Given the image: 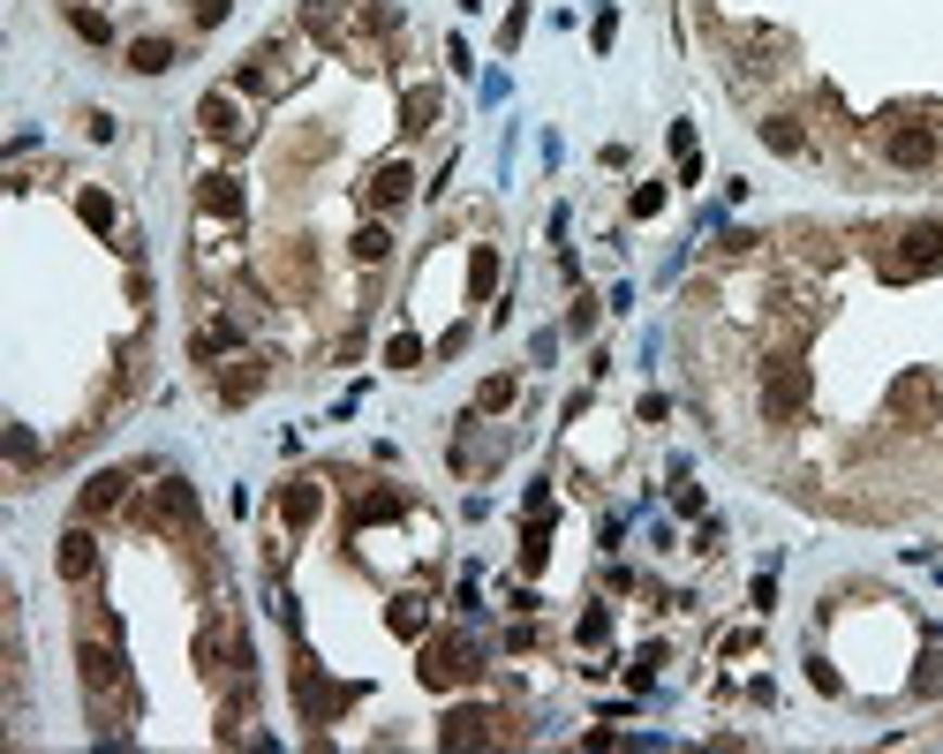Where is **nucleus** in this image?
Masks as SVG:
<instances>
[{"label":"nucleus","instance_id":"29","mask_svg":"<svg viewBox=\"0 0 943 754\" xmlns=\"http://www.w3.org/2000/svg\"><path fill=\"white\" fill-rule=\"evenodd\" d=\"M166 513L189 521V513H196V490H189V483H166Z\"/></svg>","mask_w":943,"mask_h":754},{"label":"nucleus","instance_id":"14","mask_svg":"<svg viewBox=\"0 0 943 754\" xmlns=\"http://www.w3.org/2000/svg\"><path fill=\"white\" fill-rule=\"evenodd\" d=\"M129 68H137V76H166V68H174V38H137V46H129Z\"/></svg>","mask_w":943,"mask_h":754},{"label":"nucleus","instance_id":"17","mask_svg":"<svg viewBox=\"0 0 943 754\" xmlns=\"http://www.w3.org/2000/svg\"><path fill=\"white\" fill-rule=\"evenodd\" d=\"M257 385H265V370H257V362H250V355H242V362H234V370H227V385H219V400H227V408H242V400H250V393H257Z\"/></svg>","mask_w":943,"mask_h":754},{"label":"nucleus","instance_id":"21","mask_svg":"<svg viewBox=\"0 0 943 754\" xmlns=\"http://www.w3.org/2000/svg\"><path fill=\"white\" fill-rule=\"evenodd\" d=\"M340 8H347V0H310V8H303V23H310L317 38H332V30H340Z\"/></svg>","mask_w":943,"mask_h":754},{"label":"nucleus","instance_id":"4","mask_svg":"<svg viewBox=\"0 0 943 754\" xmlns=\"http://www.w3.org/2000/svg\"><path fill=\"white\" fill-rule=\"evenodd\" d=\"M469 672H475L469 641H431V649H423V687H461Z\"/></svg>","mask_w":943,"mask_h":754},{"label":"nucleus","instance_id":"24","mask_svg":"<svg viewBox=\"0 0 943 754\" xmlns=\"http://www.w3.org/2000/svg\"><path fill=\"white\" fill-rule=\"evenodd\" d=\"M544 559H551V544H544V513H536V521H528V544H521V566H528V574H536V566H544Z\"/></svg>","mask_w":943,"mask_h":754},{"label":"nucleus","instance_id":"22","mask_svg":"<svg viewBox=\"0 0 943 754\" xmlns=\"http://www.w3.org/2000/svg\"><path fill=\"white\" fill-rule=\"evenodd\" d=\"M914 694H943V649L921 656V672H914Z\"/></svg>","mask_w":943,"mask_h":754},{"label":"nucleus","instance_id":"3","mask_svg":"<svg viewBox=\"0 0 943 754\" xmlns=\"http://www.w3.org/2000/svg\"><path fill=\"white\" fill-rule=\"evenodd\" d=\"M347 694H355V687H324V679H317V664H310V656L295 664V702H303V717H310V725L340 717V710H347Z\"/></svg>","mask_w":943,"mask_h":754},{"label":"nucleus","instance_id":"8","mask_svg":"<svg viewBox=\"0 0 943 754\" xmlns=\"http://www.w3.org/2000/svg\"><path fill=\"white\" fill-rule=\"evenodd\" d=\"M929 158H936V137L921 122H899L891 129V166H929Z\"/></svg>","mask_w":943,"mask_h":754},{"label":"nucleus","instance_id":"12","mask_svg":"<svg viewBox=\"0 0 943 754\" xmlns=\"http://www.w3.org/2000/svg\"><path fill=\"white\" fill-rule=\"evenodd\" d=\"M122 490H129V475H122V468H99V475L84 483V513H114Z\"/></svg>","mask_w":943,"mask_h":754},{"label":"nucleus","instance_id":"7","mask_svg":"<svg viewBox=\"0 0 943 754\" xmlns=\"http://www.w3.org/2000/svg\"><path fill=\"white\" fill-rule=\"evenodd\" d=\"M196 204H204L212 219H242V204H250V196H242V181H234V174H204V181H196Z\"/></svg>","mask_w":943,"mask_h":754},{"label":"nucleus","instance_id":"9","mask_svg":"<svg viewBox=\"0 0 943 754\" xmlns=\"http://www.w3.org/2000/svg\"><path fill=\"white\" fill-rule=\"evenodd\" d=\"M490 725H498V717H490V710H454V717H446V732H438V740H446V747H475V740H490Z\"/></svg>","mask_w":943,"mask_h":754},{"label":"nucleus","instance_id":"27","mask_svg":"<svg viewBox=\"0 0 943 754\" xmlns=\"http://www.w3.org/2000/svg\"><path fill=\"white\" fill-rule=\"evenodd\" d=\"M227 8H234V0H189V15H196V30H219V23H227Z\"/></svg>","mask_w":943,"mask_h":754},{"label":"nucleus","instance_id":"16","mask_svg":"<svg viewBox=\"0 0 943 754\" xmlns=\"http://www.w3.org/2000/svg\"><path fill=\"white\" fill-rule=\"evenodd\" d=\"M76 219H84L91 234H114V196H106V189H84V196H76Z\"/></svg>","mask_w":943,"mask_h":754},{"label":"nucleus","instance_id":"32","mask_svg":"<svg viewBox=\"0 0 943 754\" xmlns=\"http://www.w3.org/2000/svg\"><path fill=\"white\" fill-rule=\"evenodd\" d=\"M393 634H408V641H416V634H423V611H416V603H393Z\"/></svg>","mask_w":943,"mask_h":754},{"label":"nucleus","instance_id":"2","mask_svg":"<svg viewBox=\"0 0 943 754\" xmlns=\"http://www.w3.org/2000/svg\"><path fill=\"white\" fill-rule=\"evenodd\" d=\"M921 272H943V227H906L899 250L883 257V280H921Z\"/></svg>","mask_w":943,"mask_h":754},{"label":"nucleus","instance_id":"18","mask_svg":"<svg viewBox=\"0 0 943 754\" xmlns=\"http://www.w3.org/2000/svg\"><path fill=\"white\" fill-rule=\"evenodd\" d=\"M68 23H76V38H91V46H106V38H114V23H106L99 8H84V0H68Z\"/></svg>","mask_w":943,"mask_h":754},{"label":"nucleus","instance_id":"26","mask_svg":"<svg viewBox=\"0 0 943 754\" xmlns=\"http://www.w3.org/2000/svg\"><path fill=\"white\" fill-rule=\"evenodd\" d=\"M574 634H582V641H589V649H597V641H604V634H612V611H604V603H597V611H582V626H574Z\"/></svg>","mask_w":943,"mask_h":754},{"label":"nucleus","instance_id":"5","mask_svg":"<svg viewBox=\"0 0 943 754\" xmlns=\"http://www.w3.org/2000/svg\"><path fill=\"white\" fill-rule=\"evenodd\" d=\"M76 672H84V687H91L99 702H106V694L122 687V656H114L106 641H76Z\"/></svg>","mask_w":943,"mask_h":754},{"label":"nucleus","instance_id":"6","mask_svg":"<svg viewBox=\"0 0 943 754\" xmlns=\"http://www.w3.org/2000/svg\"><path fill=\"white\" fill-rule=\"evenodd\" d=\"M53 566H61V582H91V574H99V544H91V528H68L61 551H53Z\"/></svg>","mask_w":943,"mask_h":754},{"label":"nucleus","instance_id":"15","mask_svg":"<svg viewBox=\"0 0 943 754\" xmlns=\"http://www.w3.org/2000/svg\"><path fill=\"white\" fill-rule=\"evenodd\" d=\"M763 144L778 151V158H800V151H807V129L786 122V114H770V122H763Z\"/></svg>","mask_w":943,"mask_h":754},{"label":"nucleus","instance_id":"33","mask_svg":"<svg viewBox=\"0 0 943 754\" xmlns=\"http://www.w3.org/2000/svg\"><path fill=\"white\" fill-rule=\"evenodd\" d=\"M30 452H38V438H30V431H8V460H15V468H30Z\"/></svg>","mask_w":943,"mask_h":754},{"label":"nucleus","instance_id":"23","mask_svg":"<svg viewBox=\"0 0 943 754\" xmlns=\"http://www.w3.org/2000/svg\"><path fill=\"white\" fill-rule=\"evenodd\" d=\"M385 362H393V370H416V362H423V340H416V332H400V340L385 347Z\"/></svg>","mask_w":943,"mask_h":754},{"label":"nucleus","instance_id":"28","mask_svg":"<svg viewBox=\"0 0 943 754\" xmlns=\"http://www.w3.org/2000/svg\"><path fill=\"white\" fill-rule=\"evenodd\" d=\"M634 219H657V212H664V189H657V181H641V189H634V204H627Z\"/></svg>","mask_w":943,"mask_h":754},{"label":"nucleus","instance_id":"19","mask_svg":"<svg viewBox=\"0 0 943 754\" xmlns=\"http://www.w3.org/2000/svg\"><path fill=\"white\" fill-rule=\"evenodd\" d=\"M438 122V91H408L400 99V129H431Z\"/></svg>","mask_w":943,"mask_h":754},{"label":"nucleus","instance_id":"20","mask_svg":"<svg viewBox=\"0 0 943 754\" xmlns=\"http://www.w3.org/2000/svg\"><path fill=\"white\" fill-rule=\"evenodd\" d=\"M385 257H393V234L385 227H362L355 234V265H385Z\"/></svg>","mask_w":943,"mask_h":754},{"label":"nucleus","instance_id":"25","mask_svg":"<svg viewBox=\"0 0 943 754\" xmlns=\"http://www.w3.org/2000/svg\"><path fill=\"white\" fill-rule=\"evenodd\" d=\"M475 408H490V416H498V408H513V378H490V385L475 393Z\"/></svg>","mask_w":943,"mask_h":754},{"label":"nucleus","instance_id":"13","mask_svg":"<svg viewBox=\"0 0 943 754\" xmlns=\"http://www.w3.org/2000/svg\"><path fill=\"white\" fill-rule=\"evenodd\" d=\"M317 506H324V490H317V483H288V490H280V513H288V528H310Z\"/></svg>","mask_w":943,"mask_h":754},{"label":"nucleus","instance_id":"11","mask_svg":"<svg viewBox=\"0 0 943 754\" xmlns=\"http://www.w3.org/2000/svg\"><path fill=\"white\" fill-rule=\"evenodd\" d=\"M408 189H416V174H408V166H378V174H370V204H378V212L408 204Z\"/></svg>","mask_w":943,"mask_h":754},{"label":"nucleus","instance_id":"10","mask_svg":"<svg viewBox=\"0 0 943 754\" xmlns=\"http://www.w3.org/2000/svg\"><path fill=\"white\" fill-rule=\"evenodd\" d=\"M196 122H204V137H219V144H234V137H242V122H234V99H227V91H212V99L196 106Z\"/></svg>","mask_w":943,"mask_h":754},{"label":"nucleus","instance_id":"30","mask_svg":"<svg viewBox=\"0 0 943 754\" xmlns=\"http://www.w3.org/2000/svg\"><path fill=\"white\" fill-rule=\"evenodd\" d=\"M362 15H370V30H400V8L393 0H362Z\"/></svg>","mask_w":943,"mask_h":754},{"label":"nucleus","instance_id":"1","mask_svg":"<svg viewBox=\"0 0 943 754\" xmlns=\"http://www.w3.org/2000/svg\"><path fill=\"white\" fill-rule=\"evenodd\" d=\"M800 408H807V362H792V355L763 362V416H770V423H792Z\"/></svg>","mask_w":943,"mask_h":754},{"label":"nucleus","instance_id":"31","mask_svg":"<svg viewBox=\"0 0 943 754\" xmlns=\"http://www.w3.org/2000/svg\"><path fill=\"white\" fill-rule=\"evenodd\" d=\"M469 280H475V295H490V280H498V257H490V250H475Z\"/></svg>","mask_w":943,"mask_h":754}]
</instances>
